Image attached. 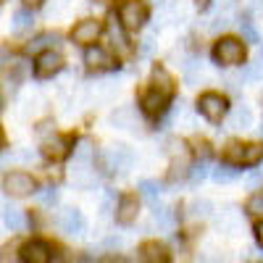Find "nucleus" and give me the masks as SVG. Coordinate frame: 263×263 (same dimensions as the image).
<instances>
[{
    "label": "nucleus",
    "mask_w": 263,
    "mask_h": 263,
    "mask_svg": "<svg viewBox=\"0 0 263 263\" xmlns=\"http://www.w3.org/2000/svg\"><path fill=\"white\" fill-rule=\"evenodd\" d=\"M166 100H168V98H163L158 90H150V92H145V95L140 98V105H142V111H145L147 116H158V114H163Z\"/></svg>",
    "instance_id": "nucleus-17"
},
{
    "label": "nucleus",
    "mask_w": 263,
    "mask_h": 263,
    "mask_svg": "<svg viewBox=\"0 0 263 263\" xmlns=\"http://www.w3.org/2000/svg\"><path fill=\"white\" fill-rule=\"evenodd\" d=\"M24 6H32L34 8V6H42V0H24Z\"/></svg>",
    "instance_id": "nucleus-45"
},
{
    "label": "nucleus",
    "mask_w": 263,
    "mask_h": 263,
    "mask_svg": "<svg viewBox=\"0 0 263 263\" xmlns=\"http://www.w3.org/2000/svg\"><path fill=\"white\" fill-rule=\"evenodd\" d=\"M3 190L13 197H27V195L37 192V182L27 171H11L3 177Z\"/></svg>",
    "instance_id": "nucleus-6"
},
{
    "label": "nucleus",
    "mask_w": 263,
    "mask_h": 263,
    "mask_svg": "<svg viewBox=\"0 0 263 263\" xmlns=\"http://www.w3.org/2000/svg\"><path fill=\"white\" fill-rule=\"evenodd\" d=\"M111 40H114V48H116L119 53H129V50H132V48H129V40H126V34H124V27L119 24L116 18L111 21Z\"/></svg>",
    "instance_id": "nucleus-23"
},
{
    "label": "nucleus",
    "mask_w": 263,
    "mask_h": 263,
    "mask_svg": "<svg viewBox=\"0 0 263 263\" xmlns=\"http://www.w3.org/2000/svg\"><path fill=\"white\" fill-rule=\"evenodd\" d=\"M195 3H197V8L203 11V8H208V3H211V0H195Z\"/></svg>",
    "instance_id": "nucleus-43"
},
{
    "label": "nucleus",
    "mask_w": 263,
    "mask_h": 263,
    "mask_svg": "<svg viewBox=\"0 0 263 263\" xmlns=\"http://www.w3.org/2000/svg\"><path fill=\"white\" fill-rule=\"evenodd\" d=\"M92 161H95V145L92 140L84 137L74 145V166H92Z\"/></svg>",
    "instance_id": "nucleus-18"
},
{
    "label": "nucleus",
    "mask_w": 263,
    "mask_h": 263,
    "mask_svg": "<svg viewBox=\"0 0 263 263\" xmlns=\"http://www.w3.org/2000/svg\"><path fill=\"white\" fill-rule=\"evenodd\" d=\"M105 245H108V248H121V245H124V239H121V237H108V239H105Z\"/></svg>",
    "instance_id": "nucleus-39"
},
{
    "label": "nucleus",
    "mask_w": 263,
    "mask_h": 263,
    "mask_svg": "<svg viewBox=\"0 0 263 263\" xmlns=\"http://www.w3.org/2000/svg\"><path fill=\"white\" fill-rule=\"evenodd\" d=\"M250 6H253V11H260V8H263V0H253Z\"/></svg>",
    "instance_id": "nucleus-44"
},
{
    "label": "nucleus",
    "mask_w": 263,
    "mask_h": 263,
    "mask_svg": "<svg viewBox=\"0 0 263 263\" xmlns=\"http://www.w3.org/2000/svg\"><path fill=\"white\" fill-rule=\"evenodd\" d=\"M58 227L63 234H69V237H79L84 234L87 229V221H84V213L79 208H63L58 213Z\"/></svg>",
    "instance_id": "nucleus-10"
},
{
    "label": "nucleus",
    "mask_w": 263,
    "mask_h": 263,
    "mask_svg": "<svg viewBox=\"0 0 263 263\" xmlns=\"http://www.w3.org/2000/svg\"><path fill=\"white\" fill-rule=\"evenodd\" d=\"M205 174H208V166H205L203 161H197V163L190 166V177H192L195 184H197V182H203V179H205Z\"/></svg>",
    "instance_id": "nucleus-33"
},
{
    "label": "nucleus",
    "mask_w": 263,
    "mask_h": 263,
    "mask_svg": "<svg viewBox=\"0 0 263 263\" xmlns=\"http://www.w3.org/2000/svg\"><path fill=\"white\" fill-rule=\"evenodd\" d=\"M153 3H156V6H166V0H153Z\"/></svg>",
    "instance_id": "nucleus-47"
},
{
    "label": "nucleus",
    "mask_w": 263,
    "mask_h": 263,
    "mask_svg": "<svg viewBox=\"0 0 263 263\" xmlns=\"http://www.w3.org/2000/svg\"><path fill=\"white\" fill-rule=\"evenodd\" d=\"M140 213V203H137V197L135 195H121L119 197V205H116V221L129 227L132 221L137 218Z\"/></svg>",
    "instance_id": "nucleus-14"
},
{
    "label": "nucleus",
    "mask_w": 263,
    "mask_h": 263,
    "mask_svg": "<svg viewBox=\"0 0 263 263\" xmlns=\"http://www.w3.org/2000/svg\"><path fill=\"white\" fill-rule=\"evenodd\" d=\"M37 197H40V203H42V205H53V203L58 200V190H55L53 184H48L45 190H40V192H37Z\"/></svg>",
    "instance_id": "nucleus-32"
},
{
    "label": "nucleus",
    "mask_w": 263,
    "mask_h": 263,
    "mask_svg": "<svg viewBox=\"0 0 263 263\" xmlns=\"http://www.w3.org/2000/svg\"><path fill=\"white\" fill-rule=\"evenodd\" d=\"M50 45H61V34H55V32H48V34H40L32 45H29V50H40V48H45V50H53Z\"/></svg>",
    "instance_id": "nucleus-24"
},
{
    "label": "nucleus",
    "mask_w": 263,
    "mask_h": 263,
    "mask_svg": "<svg viewBox=\"0 0 263 263\" xmlns=\"http://www.w3.org/2000/svg\"><path fill=\"white\" fill-rule=\"evenodd\" d=\"M34 111H37V98H34V95H29V98L21 100V116H29V114H34Z\"/></svg>",
    "instance_id": "nucleus-34"
},
{
    "label": "nucleus",
    "mask_w": 263,
    "mask_h": 263,
    "mask_svg": "<svg viewBox=\"0 0 263 263\" xmlns=\"http://www.w3.org/2000/svg\"><path fill=\"white\" fill-rule=\"evenodd\" d=\"M74 137L71 135H53L42 142V156L50 158V161H63L69 153L74 150Z\"/></svg>",
    "instance_id": "nucleus-9"
},
{
    "label": "nucleus",
    "mask_w": 263,
    "mask_h": 263,
    "mask_svg": "<svg viewBox=\"0 0 263 263\" xmlns=\"http://www.w3.org/2000/svg\"><path fill=\"white\" fill-rule=\"evenodd\" d=\"M32 27H34V16H32V11L18 8V11L13 13V21H11V32L21 37V34L32 32Z\"/></svg>",
    "instance_id": "nucleus-19"
},
{
    "label": "nucleus",
    "mask_w": 263,
    "mask_h": 263,
    "mask_svg": "<svg viewBox=\"0 0 263 263\" xmlns=\"http://www.w3.org/2000/svg\"><path fill=\"white\" fill-rule=\"evenodd\" d=\"M255 239H258V245L263 248V221H260V224H255Z\"/></svg>",
    "instance_id": "nucleus-40"
},
{
    "label": "nucleus",
    "mask_w": 263,
    "mask_h": 263,
    "mask_svg": "<svg viewBox=\"0 0 263 263\" xmlns=\"http://www.w3.org/2000/svg\"><path fill=\"white\" fill-rule=\"evenodd\" d=\"M213 179L221 184V182H232V179H237V168H232V166H216L213 168Z\"/></svg>",
    "instance_id": "nucleus-29"
},
{
    "label": "nucleus",
    "mask_w": 263,
    "mask_h": 263,
    "mask_svg": "<svg viewBox=\"0 0 263 263\" xmlns=\"http://www.w3.org/2000/svg\"><path fill=\"white\" fill-rule=\"evenodd\" d=\"M3 145H6V137H3V129H0V150H3Z\"/></svg>",
    "instance_id": "nucleus-46"
},
{
    "label": "nucleus",
    "mask_w": 263,
    "mask_h": 263,
    "mask_svg": "<svg viewBox=\"0 0 263 263\" xmlns=\"http://www.w3.org/2000/svg\"><path fill=\"white\" fill-rule=\"evenodd\" d=\"M140 192H142V197H147V200H156V197L161 195V184L156 179H142L140 182Z\"/></svg>",
    "instance_id": "nucleus-27"
},
{
    "label": "nucleus",
    "mask_w": 263,
    "mask_h": 263,
    "mask_svg": "<svg viewBox=\"0 0 263 263\" xmlns=\"http://www.w3.org/2000/svg\"><path fill=\"white\" fill-rule=\"evenodd\" d=\"M105 263H126V258H121V255H116V258H108Z\"/></svg>",
    "instance_id": "nucleus-42"
},
{
    "label": "nucleus",
    "mask_w": 263,
    "mask_h": 263,
    "mask_svg": "<svg viewBox=\"0 0 263 263\" xmlns=\"http://www.w3.org/2000/svg\"><path fill=\"white\" fill-rule=\"evenodd\" d=\"M63 69V55L58 50H40L34 61V77L37 79H50Z\"/></svg>",
    "instance_id": "nucleus-7"
},
{
    "label": "nucleus",
    "mask_w": 263,
    "mask_h": 263,
    "mask_svg": "<svg viewBox=\"0 0 263 263\" xmlns=\"http://www.w3.org/2000/svg\"><path fill=\"white\" fill-rule=\"evenodd\" d=\"M260 184H263V174H258V171L248 174V187H250V190H255V187H260Z\"/></svg>",
    "instance_id": "nucleus-37"
},
{
    "label": "nucleus",
    "mask_w": 263,
    "mask_h": 263,
    "mask_svg": "<svg viewBox=\"0 0 263 263\" xmlns=\"http://www.w3.org/2000/svg\"><path fill=\"white\" fill-rule=\"evenodd\" d=\"M3 221H6V227L11 232H21L27 227V216H24V211H21L18 205H6L3 208Z\"/></svg>",
    "instance_id": "nucleus-20"
},
{
    "label": "nucleus",
    "mask_w": 263,
    "mask_h": 263,
    "mask_svg": "<svg viewBox=\"0 0 263 263\" xmlns=\"http://www.w3.org/2000/svg\"><path fill=\"white\" fill-rule=\"evenodd\" d=\"M100 168L105 174H116V171H129L132 163H135V153H132L126 145H111L100 153Z\"/></svg>",
    "instance_id": "nucleus-1"
},
{
    "label": "nucleus",
    "mask_w": 263,
    "mask_h": 263,
    "mask_svg": "<svg viewBox=\"0 0 263 263\" xmlns=\"http://www.w3.org/2000/svg\"><path fill=\"white\" fill-rule=\"evenodd\" d=\"M171 253L166 245H161L158 239H150V242L140 245V263H168Z\"/></svg>",
    "instance_id": "nucleus-13"
},
{
    "label": "nucleus",
    "mask_w": 263,
    "mask_h": 263,
    "mask_svg": "<svg viewBox=\"0 0 263 263\" xmlns=\"http://www.w3.org/2000/svg\"><path fill=\"white\" fill-rule=\"evenodd\" d=\"M21 263H50L53 260V245L45 239H29V242L21 245L18 253Z\"/></svg>",
    "instance_id": "nucleus-8"
},
{
    "label": "nucleus",
    "mask_w": 263,
    "mask_h": 263,
    "mask_svg": "<svg viewBox=\"0 0 263 263\" xmlns=\"http://www.w3.org/2000/svg\"><path fill=\"white\" fill-rule=\"evenodd\" d=\"M174 121H177L179 126H192V114H190V108L184 103H179V108L174 111Z\"/></svg>",
    "instance_id": "nucleus-31"
},
{
    "label": "nucleus",
    "mask_w": 263,
    "mask_h": 263,
    "mask_svg": "<svg viewBox=\"0 0 263 263\" xmlns=\"http://www.w3.org/2000/svg\"><path fill=\"white\" fill-rule=\"evenodd\" d=\"M147 21V6L142 0H121L119 3V24L124 29H140Z\"/></svg>",
    "instance_id": "nucleus-4"
},
{
    "label": "nucleus",
    "mask_w": 263,
    "mask_h": 263,
    "mask_svg": "<svg viewBox=\"0 0 263 263\" xmlns=\"http://www.w3.org/2000/svg\"><path fill=\"white\" fill-rule=\"evenodd\" d=\"M253 124V111L248 105H234L229 114V129H248Z\"/></svg>",
    "instance_id": "nucleus-21"
},
{
    "label": "nucleus",
    "mask_w": 263,
    "mask_h": 263,
    "mask_svg": "<svg viewBox=\"0 0 263 263\" xmlns=\"http://www.w3.org/2000/svg\"><path fill=\"white\" fill-rule=\"evenodd\" d=\"M153 224H156L158 229H163V232H171L174 224H177V218H174L171 208H156V213H153Z\"/></svg>",
    "instance_id": "nucleus-22"
},
{
    "label": "nucleus",
    "mask_w": 263,
    "mask_h": 263,
    "mask_svg": "<svg viewBox=\"0 0 263 263\" xmlns=\"http://www.w3.org/2000/svg\"><path fill=\"white\" fill-rule=\"evenodd\" d=\"M245 211L253 216H263V192H253L245 203Z\"/></svg>",
    "instance_id": "nucleus-28"
},
{
    "label": "nucleus",
    "mask_w": 263,
    "mask_h": 263,
    "mask_svg": "<svg viewBox=\"0 0 263 263\" xmlns=\"http://www.w3.org/2000/svg\"><path fill=\"white\" fill-rule=\"evenodd\" d=\"M153 90H158L163 98H171L174 95V77L166 71V66H161V63H156L153 66Z\"/></svg>",
    "instance_id": "nucleus-16"
},
{
    "label": "nucleus",
    "mask_w": 263,
    "mask_h": 263,
    "mask_svg": "<svg viewBox=\"0 0 263 263\" xmlns=\"http://www.w3.org/2000/svg\"><path fill=\"white\" fill-rule=\"evenodd\" d=\"M6 63H11V58H8V50H6V48H0V69H3Z\"/></svg>",
    "instance_id": "nucleus-41"
},
{
    "label": "nucleus",
    "mask_w": 263,
    "mask_h": 263,
    "mask_svg": "<svg viewBox=\"0 0 263 263\" xmlns=\"http://www.w3.org/2000/svg\"><path fill=\"white\" fill-rule=\"evenodd\" d=\"M13 250H16L13 245L0 248V260H3V263H13V260H16V253H13Z\"/></svg>",
    "instance_id": "nucleus-35"
},
{
    "label": "nucleus",
    "mask_w": 263,
    "mask_h": 263,
    "mask_svg": "<svg viewBox=\"0 0 263 263\" xmlns=\"http://www.w3.org/2000/svg\"><path fill=\"white\" fill-rule=\"evenodd\" d=\"M211 200H192L190 203V216L192 218H205V216H211Z\"/></svg>",
    "instance_id": "nucleus-26"
},
{
    "label": "nucleus",
    "mask_w": 263,
    "mask_h": 263,
    "mask_svg": "<svg viewBox=\"0 0 263 263\" xmlns=\"http://www.w3.org/2000/svg\"><path fill=\"white\" fill-rule=\"evenodd\" d=\"M224 158L232 166H253L263 158V147L258 142H232L224 150Z\"/></svg>",
    "instance_id": "nucleus-3"
},
{
    "label": "nucleus",
    "mask_w": 263,
    "mask_h": 263,
    "mask_svg": "<svg viewBox=\"0 0 263 263\" xmlns=\"http://www.w3.org/2000/svg\"><path fill=\"white\" fill-rule=\"evenodd\" d=\"M218 227L234 232V229L239 227V213H237V208H227V211L221 213V218H218Z\"/></svg>",
    "instance_id": "nucleus-25"
},
{
    "label": "nucleus",
    "mask_w": 263,
    "mask_h": 263,
    "mask_svg": "<svg viewBox=\"0 0 263 263\" xmlns=\"http://www.w3.org/2000/svg\"><path fill=\"white\" fill-rule=\"evenodd\" d=\"M100 32H103V24L98 18H82L71 29V40L77 42V45H92V42L100 37Z\"/></svg>",
    "instance_id": "nucleus-11"
},
{
    "label": "nucleus",
    "mask_w": 263,
    "mask_h": 263,
    "mask_svg": "<svg viewBox=\"0 0 263 263\" xmlns=\"http://www.w3.org/2000/svg\"><path fill=\"white\" fill-rule=\"evenodd\" d=\"M197 111H200L208 121H221L229 111V103L221 92H203L200 98H197Z\"/></svg>",
    "instance_id": "nucleus-5"
},
{
    "label": "nucleus",
    "mask_w": 263,
    "mask_h": 263,
    "mask_svg": "<svg viewBox=\"0 0 263 263\" xmlns=\"http://www.w3.org/2000/svg\"><path fill=\"white\" fill-rule=\"evenodd\" d=\"M0 3H3V0H0Z\"/></svg>",
    "instance_id": "nucleus-49"
},
{
    "label": "nucleus",
    "mask_w": 263,
    "mask_h": 263,
    "mask_svg": "<svg viewBox=\"0 0 263 263\" xmlns=\"http://www.w3.org/2000/svg\"><path fill=\"white\" fill-rule=\"evenodd\" d=\"M260 132H263V126H260Z\"/></svg>",
    "instance_id": "nucleus-48"
},
{
    "label": "nucleus",
    "mask_w": 263,
    "mask_h": 263,
    "mask_svg": "<svg viewBox=\"0 0 263 263\" xmlns=\"http://www.w3.org/2000/svg\"><path fill=\"white\" fill-rule=\"evenodd\" d=\"M111 124L119 129H140V116L132 105H121L111 114Z\"/></svg>",
    "instance_id": "nucleus-15"
},
{
    "label": "nucleus",
    "mask_w": 263,
    "mask_h": 263,
    "mask_svg": "<svg viewBox=\"0 0 263 263\" xmlns=\"http://www.w3.org/2000/svg\"><path fill=\"white\" fill-rule=\"evenodd\" d=\"M213 61L218 66H239L245 61V45L237 37H221L213 45Z\"/></svg>",
    "instance_id": "nucleus-2"
},
{
    "label": "nucleus",
    "mask_w": 263,
    "mask_h": 263,
    "mask_svg": "<svg viewBox=\"0 0 263 263\" xmlns=\"http://www.w3.org/2000/svg\"><path fill=\"white\" fill-rule=\"evenodd\" d=\"M84 63L90 66V69H95V71H105V69H114L116 66V58L105 48H100V45H90L84 50Z\"/></svg>",
    "instance_id": "nucleus-12"
},
{
    "label": "nucleus",
    "mask_w": 263,
    "mask_h": 263,
    "mask_svg": "<svg viewBox=\"0 0 263 263\" xmlns=\"http://www.w3.org/2000/svg\"><path fill=\"white\" fill-rule=\"evenodd\" d=\"M195 150H197V156H208V142L205 140H197L195 142Z\"/></svg>",
    "instance_id": "nucleus-38"
},
{
    "label": "nucleus",
    "mask_w": 263,
    "mask_h": 263,
    "mask_svg": "<svg viewBox=\"0 0 263 263\" xmlns=\"http://www.w3.org/2000/svg\"><path fill=\"white\" fill-rule=\"evenodd\" d=\"M239 32H242L245 42H258V32H255L253 21H250L248 16H242V18H239Z\"/></svg>",
    "instance_id": "nucleus-30"
},
{
    "label": "nucleus",
    "mask_w": 263,
    "mask_h": 263,
    "mask_svg": "<svg viewBox=\"0 0 263 263\" xmlns=\"http://www.w3.org/2000/svg\"><path fill=\"white\" fill-rule=\"evenodd\" d=\"M100 208H103V213H111V211H116V208H114V192H111V190L105 192V197H103V205H100Z\"/></svg>",
    "instance_id": "nucleus-36"
}]
</instances>
